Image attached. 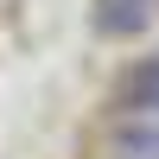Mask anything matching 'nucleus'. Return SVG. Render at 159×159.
<instances>
[{
	"label": "nucleus",
	"mask_w": 159,
	"mask_h": 159,
	"mask_svg": "<svg viewBox=\"0 0 159 159\" xmlns=\"http://www.w3.org/2000/svg\"><path fill=\"white\" fill-rule=\"evenodd\" d=\"M153 7L159 0H96V7H89V25H96L102 38H140L153 25Z\"/></svg>",
	"instance_id": "nucleus-1"
},
{
	"label": "nucleus",
	"mask_w": 159,
	"mask_h": 159,
	"mask_svg": "<svg viewBox=\"0 0 159 159\" xmlns=\"http://www.w3.org/2000/svg\"><path fill=\"white\" fill-rule=\"evenodd\" d=\"M115 159H159V115L115 127Z\"/></svg>",
	"instance_id": "nucleus-2"
},
{
	"label": "nucleus",
	"mask_w": 159,
	"mask_h": 159,
	"mask_svg": "<svg viewBox=\"0 0 159 159\" xmlns=\"http://www.w3.org/2000/svg\"><path fill=\"white\" fill-rule=\"evenodd\" d=\"M121 96H127V108H140V115H159V57H147L140 70H127Z\"/></svg>",
	"instance_id": "nucleus-3"
}]
</instances>
